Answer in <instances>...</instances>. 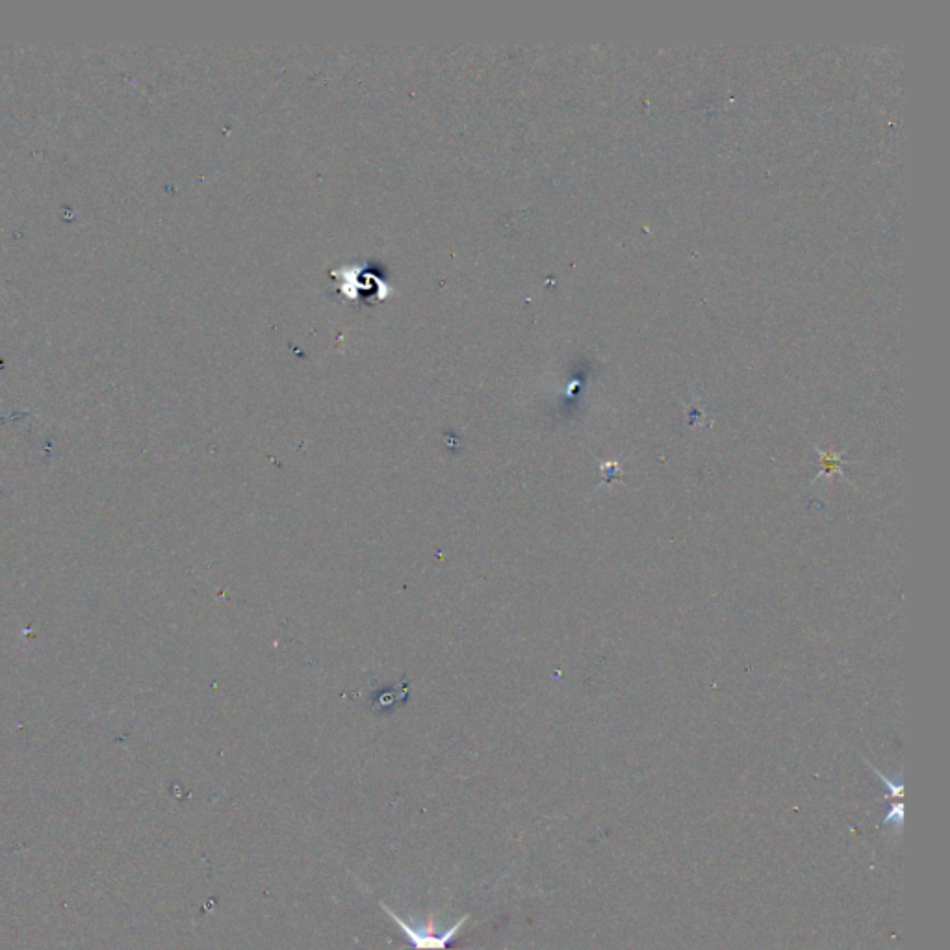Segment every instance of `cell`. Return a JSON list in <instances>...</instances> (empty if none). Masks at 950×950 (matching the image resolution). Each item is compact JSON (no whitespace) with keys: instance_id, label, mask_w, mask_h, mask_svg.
<instances>
[{"instance_id":"1","label":"cell","mask_w":950,"mask_h":950,"mask_svg":"<svg viewBox=\"0 0 950 950\" xmlns=\"http://www.w3.org/2000/svg\"><path fill=\"white\" fill-rule=\"evenodd\" d=\"M381 906H383V910H385V912L390 915V919H392V921H394V923H396V925H398L399 928L403 930L405 938L411 941L412 947L418 950L446 949L450 941L459 938L461 930H463L464 925H466V923H468V919H470V915H463V917H461V919H459L455 925H451L450 928L446 930V932L438 934L437 928H435V921H433V915H429V917H427V921L422 923V925L412 926L409 925L405 919H401L398 913L394 912V910H390V908L386 906L385 902H383Z\"/></svg>"},{"instance_id":"2","label":"cell","mask_w":950,"mask_h":950,"mask_svg":"<svg viewBox=\"0 0 950 950\" xmlns=\"http://www.w3.org/2000/svg\"><path fill=\"white\" fill-rule=\"evenodd\" d=\"M821 457L822 464H824V470H822L821 474H819V477L824 474H835V472H837V474H841V468H839V466H841V461H839V459H835L832 453H822L821 451Z\"/></svg>"}]
</instances>
